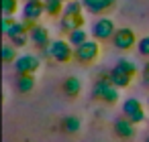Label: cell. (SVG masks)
Listing matches in <instances>:
<instances>
[{"label": "cell", "instance_id": "obj_1", "mask_svg": "<svg viewBox=\"0 0 149 142\" xmlns=\"http://www.w3.org/2000/svg\"><path fill=\"white\" fill-rule=\"evenodd\" d=\"M92 95L104 104H116L118 102V87H114L110 83V77L108 75H100L96 85H94V91Z\"/></svg>", "mask_w": 149, "mask_h": 142}, {"label": "cell", "instance_id": "obj_2", "mask_svg": "<svg viewBox=\"0 0 149 142\" xmlns=\"http://www.w3.org/2000/svg\"><path fill=\"white\" fill-rule=\"evenodd\" d=\"M43 53L47 57H53L57 63H68L72 57H74V49L70 45V41H61V39H55L51 41V45L47 49H43Z\"/></svg>", "mask_w": 149, "mask_h": 142}, {"label": "cell", "instance_id": "obj_3", "mask_svg": "<svg viewBox=\"0 0 149 142\" xmlns=\"http://www.w3.org/2000/svg\"><path fill=\"white\" fill-rule=\"evenodd\" d=\"M98 55H100V45H98V41H86L84 45H80V47L74 49L76 61H78V63H84V65L96 61Z\"/></svg>", "mask_w": 149, "mask_h": 142}, {"label": "cell", "instance_id": "obj_4", "mask_svg": "<svg viewBox=\"0 0 149 142\" xmlns=\"http://www.w3.org/2000/svg\"><path fill=\"white\" fill-rule=\"evenodd\" d=\"M112 43L118 51H131L139 41H137V35L133 33V29H116V33L112 35Z\"/></svg>", "mask_w": 149, "mask_h": 142}, {"label": "cell", "instance_id": "obj_5", "mask_svg": "<svg viewBox=\"0 0 149 142\" xmlns=\"http://www.w3.org/2000/svg\"><path fill=\"white\" fill-rule=\"evenodd\" d=\"M39 65H41V61H39V57L37 55H31V53H25V55H21L17 61H15V69L19 71V75H33L37 69H39Z\"/></svg>", "mask_w": 149, "mask_h": 142}, {"label": "cell", "instance_id": "obj_6", "mask_svg": "<svg viewBox=\"0 0 149 142\" xmlns=\"http://www.w3.org/2000/svg\"><path fill=\"white\" fill-rule=\"evenodd\" d=\"M114 33H116L114 23H112L110 19H106V16L98 19V21L94 23V27H92V37H94V39H98V41L112 39V35H114Z\"/></svg>", "mask_w": 149, "mask_h": 142}, {"label": "cell", "instance_id": "obj_7", "mask_svg": "<svg viewBox=\"0 0 149 142\" xmlns=\"http://www.w3.org/2000/svg\"><path fill=\"white\" fill-rule=\"evenodd\" d=\"M123 114H125V118H129L133 124H139V122L145 120V112H143L141 102H139V99H133V97L123 104Z\"/></svg>", "mask_w": 149, "mask_h": 142}, {"label": "cell", "instance_id": "obj_8", "mask_svg": "<svg viewBox=\"0 0 149 142\" xmlns=\"http://www.w3.org/2000/svg\"><path fill=\"white\" fill-rule=\"evenodd\" d=\"M43 12H45V2L43 0H27L25 6H23V21L37 23Z\"/></svg>", "mask_w": 149, "mask_h": 142}, {"label": "cell", "instance_id": "obj_9", "mask_svg": "<svg viewBox=\"0 0 149 142\" xmlns=\"http://www.w3.org/2000/svg\"><path fill=\"white\" fill-rule=\"evenodd\" d=\"M82 4L90 14H104L116 6V0H82Z\"/></svg>", "mask_w": 149, "mask_h": 142}, {"label": "cell", "instance_id": "obj_10", "mask_svg": "<svg viewBox=\"0 0 149 142\" xmlns=\"http://www.w3.org/2000/svg\"><path fill=\"white\" fill-rule=\"evenodd\" d=\"M29 37H31V43H33L35 47H39L41 51H43V49H47V47L51 45V41H49V29H47V27L35 25V27L31 29Z\"/></svg>", "mask_w": 149, "mask_h": 142}, {"label": "cell", "instance_id": "obj_11", "mask_svg": "<svg viewBox=\"0 0 149 142\" xmlns=\"http://www.w3.org/2000/svg\"><path fill=\"white\" fill-rule=\"evenodd\" d=\"M114 134L123 140H131L135 136V126L129 118H116L114 120Z\"/></svg>", "mask_w": 149, "mask_h": 142}, {"label": "cell", "instance_id": "obj_12", "mask_svg": "<svg viewBox=\"0 0 149 142\" xmlns=\"http://www.w3.org/2000/svg\"><path fill=\"white\" fill-rule=\"evenodd\" d=\"M84 14L80 12V14H63V19H61V31L63 33H72V31H76V29H84Z\"/></svg>", "mask_w": 149, "mask_h": 142}, {"label": "cell", "instance_id": "obj_13", "mask_svg": "<svg viewBox=\"0 0 149 142\" xmlns=\"http://www.w3.org/2000/svg\"><path fill=\"white\" fill-rule=\"evenodd\" d=\"M108 77H110V83L114 85V87H127L131 81H133V75L131 73H127L125 69H120L118 65L114 67V69H110V73H108Z\"/></svg>", "mask_w": 149, "mask_h": 142}, {"label": "cell", "instance_id": "obj_14", "mask_svg": "<svg viewBox=\"0 0 149 142\" xmlns=\"http://www.w3.org/2000/svg\"><path fill=\"white\" fill-rule=\"evenodd\" d=\"M63 91H65V95L76 97V95L82 91V81H80L78 77H68V79L63 81Z\"/></svg>", "mask_w": 149, "mask_h": 142}, {"label": "cell", "instance_id": "obj_15", "mask_svg": "<svg viewBox=\"0 0 149 142\" xmlns=\"http://www.w3.org/2000/svg\"><path fill=\"white\" fill-rule=\"evenodd\" d=\"M68 41H70V45L76 49V47H80V45H84V43L88 41V33H86L84 29H76V31L68 33Z\"/></svg>", "mask_w": 149, "mask_h": 142}, {"label": "cell", "instance_id": "obj_16", "mask_svg": "<svg viewBox=\"0 0 149 142\" xmlns=\"http://www.w3.org/2000/svg\"><path fill=\"white\" fill-rule=\"evenodd\" d=\"M35 87V77L33 75H19L17 77V89L21 91V93H29L31 89Z\"/></svg>", "mask_w": 149, "mask_h": 142}, {"label": "cell", "instance_id": "obj_17", "mask_svg": "<svg viewBox=\"0 0 149 142\" xmlns=\"http://www.w3.org/2000/svg\"><path fill=\"white\" fill-rule=\"evenodd\" d=\"M80 126H82V122H80L78 116H68V118L61 120V128H63V132H68V134H76V132L80 130Z\"/></svg>", "mask_w": 149, "mask_h": 142}, {"label": "cell", "instance_id": "obj_18", "mask_svg": "<svg viewBox=\"0 0 149 142\" xmlns=\"http://www.w3.org/2000/svg\"><path fill=\"white\" fill-rule=\"evenodd\" d=\"M45 12L49 16H59L63 12V2H59V0H45Z\"/></svg>", "mask_w": 149, "mask_h": 142}, {"label": "cell", "instance_id": "obj_19", "mask_svg": "<svg viewBox=\"0 0 149 142\" xmlns=\"http://www.w3.org/2000/svg\"><path fill=\"white\" fill-rule=\"evenodd\" d=\"M19 10V0H2V12L4 16H13Z\"/></svg>", "mask_w": 149, "mask_h": 142}, {"label": "cell", "instance_id": "obj_20", "mask_svg": "<svg viewBox=\"0 0 149 142\" xmlns=\"http://www.w3.org/2000/svg\"><path fill=\"white\" fill-rule=\"evenodd\" d=\"M17 47L15 45H4L2 47V61L4 63H10V61H17Z\"/></svg>", "mask_w": 149, "mask_h": 142}, {"label": "cell", "instance_id": "obj_21", "mask_svg": "<svg viewBox=\"0 0 149 142\" xmlns=\"http://www.w3.org/2000/svg\"><path fill=\"white\" fill-rule=\"evenodd\" d=\"M82 8H84L82 2H78V0H70V2H65V6H63V14H80Z\"/></svg>", "mask_w": 149, "mask_h": 142}, {"label": "cell", "instance_id": "obj_22", "mask_svg": "<svg viewBox=\"0 0 149 142\" xmlns=\"http://www.w3.org/2000/svg\"><path fill=\"white\" fill-rule=\"evenodd\" d=\"M116 65H118L120 69H125L127 73H131L133 77H135V73H137V65H135L133 61H129V59H120V61H118Z\"/></svg>", "mask_w": 149, "mask_h": 142}, {"label": "cell", "instance_id": "obj_23", "mask_svg": "<svg viewBox=\"0 0 149 142\" xmlns=\"http://www.w3.org/2000/svg\"><path fill=\"white\" fill-rule=\"evenodd\" d=\"M137 51H139V55H149V35L147 37H143V39H139V43H137Z\"/></svg>", "mask_w": 149, "mask_h": 142}, {"label": "cell", "instance_id": "obj_24", "mask_svg": "<svg viewBox=\"0 0 149 142\" xmlns=\"http://www.w3.org/2000/svg\"><path fill=\"white\" fill-rule=\"evenodd\" d=\"M10 41H13L15 47H25V45L31 41V37H29V33H27V35H17V37H13Z\"/></svg>", "mask_w": 149, "mask_h": 142}, {"label": "cell", "instance_id": "obj_25", "mask_svg": "<svg viewBox=\"0 0 149 142\" xmlns=\"http://www.w3.org/2000/svg\"><path fill=\"white\" fill-rule=\"evenodd\" d=\"M15 23H17V19H13V16H4V19H2V33L6 35V33L10 31V27H13Z\"/></svg>", "mask_w": 149, "mask_h": 142}, {"label": "cell", "instance_id": "obj_26", "mask_svg": "<svg viewBox=\"0 0 149 142\" xmlns=\"http://www.w3.org/2000/svg\"><path fill=\"white\" fill-rule=\"evenodd\" d=\"M143 75H145V81L149 83V61H147V65H145V71H143Z\"/></svg>", "mask_w": 149, "mask_h": 142}, {"label": "cell", "instance_id": "obj_27", "mask_svg": "<svg viewBox=\"0 0 149 142\" xmlns=\"http://www.w3.org/2000/svg\"><path fill=\"white\" fill-rule=\"evenodd\" d=\"M59 2H70V0H59Z\"/></svg>", "mask_w": 149, "mask_h": 142}, {"label": "cell", "instance_id": "obj_28", "mask_svg": "<svg viewBox=\"0 0 149 142\" xmlns=\"http://www.w3.org/2000/svg\"><path fill=\"white\" fill-rule=\"evenodd\" d=\"M25 2H27V0H25Z\"/></svg>", "mask_w": 149, "mask_h": 142}, {"label": "cell", "instance_id": "obj_29", "mask_svg": "<svg viewBox=\"0 0 149 142\" xmlns=\"http://www.w3.org/2000/svg\"><path fill=\"white\" fill-rule=\"evenodd\" d=\"M147 142H149V140H147Z\"/></svg>", "mask_w": 149, "mask_h": 142}]
</instances>
